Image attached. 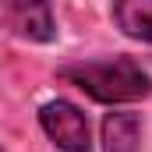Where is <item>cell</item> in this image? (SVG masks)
Segmentation results:
<instances>
[{"label":"cell","instance_id":"obj_1","mask_svg":"<svg viewBox=\"0 0 152 152\" xmlns=\"http://www.w3.org/2000/svg\"><path fill=\"white\" fill-rule=\"evenodd\" d=\"M57 78L75 85L88 99L103 106H120V103H138L152 96L149 71L131 60V57H103V60H75L57 67Z\"/></svg>","mask_w":152,"mask_h":152},{"label":"cell","instance_id":"obj_2","mask_svg":"<svg viewBox=\"0 0 152 152\" xmlns=\"http://www.w3.org/2000/svg\"><path fill=\"white\" fill-rule=\"evenodd\" d=\"M0 28L21 42H53L57 18L50 0H0Z\"/></svg>","mask_w":152,"mask_h":152},{"label":"cell","instance_id":"obj_3","mask_svg":"<svg viewBox=\"0 0 152 152\" xmlns=\"http://www.w3.org/2000/svg\"><path fill=\"white\" fill-rule=\"evenodd\" d=\"M39 127L60 152H92L88 117L67 99H50L39 106Z\"/></svg>","mask_w":152,"mask_h":152},{"label":"cell","instance_id":"obj_4","mask_svg":"<svg viewBox=\"0 0 152 152\" xmlns=\"http://www.w3.org/2000/svg\"><path fill=\"white\" fill-rule=\"evenodd\" d=\"M110 18L127 39L152 46V0H113Z\"/></svg>","mask_w":152,"mask_h":152},{"label":"cell","instance_id":"obj_5","mask_svg":"<svg viewBox=\"0 0 152 152\" xmlns=\"http://www.w3.org/2000/svg\"><path fill=\"white\" fill-rule=\"evenodd\" d=\"M103 152H138L142 149V117L106 113L103 117Z\"/></svg>","mask_w":152,"mask_h":152}]
</instances>
